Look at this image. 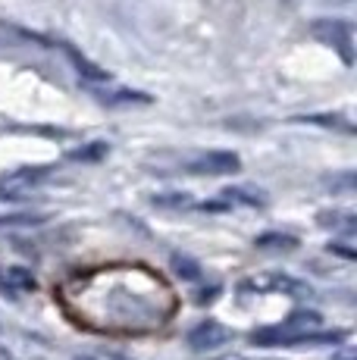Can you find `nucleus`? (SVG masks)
<instances>
[{
  "label": "nucleus",
  "instance_id": "obj_1",
  "mask_svg": "<svg viewBox=\"0 0 357 360\" xmlns=\"http://www.w3.org/2000/svg\"><path fill=\"white\" fill-rule=\"evenodd\" d=\"M51 176H53V166H47V163L19 166V169L6 172V176L0 179V198L4 200H22V198H29L32 191H38Z\"/></svg>",
  "mask_w": 357,
  "mask_h": 360
},
{
  "label": "nucleus",
  "instance_id": "obj_2",
  "mask_svg": "<svg viewBox=\"0 0 357 360\" xmlns=\"http://www.w3.org/2000/svg\"><path fill=\"white\" fill-rule=\"evenodd\" d=\"M311 34H313V38H320L323 44L335 47V51H339V57L345 60L348 66L354 63V51H351V25H348L345 19H317V22H311Z\"/></svg>",
  "mask_w": 357,
  "mask_h": 360
},
{
  "label": "nucleus",
  "instance_id": "obj_3",
  "mask_svg": "<svg viewBox=\"0 0 357 360\" xmlns=\"http://www.w3.org/2000/svg\"><path fill=\"white\" fill-rule=\"evenodd\" d=\"M238 169H242V157L232 150H204L185 163V172H195V176H229Z\"/></svg>",
  "mask_w": 357,
  "mask_h": 360
},
{
  "label": "nucleus",
  "instance_id": "obj_4",
  "mask_svg": "<svg viewBox=\"0 0 357 360\" xmlns=\"http://www.w3.org/2000/svg\"><path fill=\"white\" fill-rule=\"evenodd\" d=\"M219 200L226 207H266V195L251 185H229L219 191Z\"/></svg>",
  "mask_w": 357,
  "mask_h": 360
},
{
  "label": "nucleus",
  "instance_id": "obj_5",
  "mask_svg": "<svg viewBox=\"0 0 357 360\" xmlns=\"http://www.w3.org/2000/svg\"><path fill=\"white\" fill-rule=\"evenodd\" d=\"M60 47H63V53L70 57V63L75 66V72H79L85 82H91V85H100V82H110V79H113V75H110L107 69H100L98 63H91V60H88L85 53L75 51L72 44H60Z\"/></svg>",
  "mask_w": 357,
  "mask_h": 360
},
{
  "label": "nucleus",
  "instance_id": "obj_6",
  "mask_svg": "<svg viewBox=\"0 0 357 360\" xmlns=\"http://www.w3.org/2000/svg\"><path fill=\"white\" fill-rule=\"evenodd\" d=\"M0 38H6L10 44H38V47H53L51 38L38 32H29L22 25H13V22H0Z\"/></svg>",
  "mask_w": 357,
  "mask_h": 360
},
{
  "label": "nucleus",
  "instance_id": "obj_7",
  "mask_svg": "<svg viewBox=\"0 0 357 360\" xmlns=\"http://www.w3.org/2000/svg\"><path fill=\"white\" fill-rule=\"evenodd\" d=\"M98 101L107 103V107H126V103H150V94L119 88V91H98Z\"/></svg>",
  "mask_w": 357,
  "mask_h": 360
},
{
  "label": "nucleus",
  "instance_id": "obj_8",
  "mask_svg": "<svg viewBox=\"0 0 357 360\" xmlns=\"http://www.w3.org/2000/svg\"><path fill=\"white\" fill-rule=\"evenodd\" d=\"M107 154H110V144L107 141H91V144H82V148L66 150V157L75 160V163H98V160H104Z\"/></svg>",
  "mask_w": 357,
  "mask_h": 360
},
{
  "label": "nucleus",
  "instance_id": "obj_9",
  "mask_svg": "<svg viewBox=\"0 0 357 360\" xmlns=\"http://www.w3.org/2000/svg\"><path fill=\"white\" fill-rule=\"evenodd\" d=\"M150 204L167 207V210H188V207H195V198L188 191H163V195L150 198Z\"/></svg>",
  "mask_w": 357,
  "mask_h": 360
},
{
  "label": "nucleus",
  "instance_id": "obj_10",
  "mask_svg": "<svg viewBox=\"0 0 357 360\" xmlns=\"http://www.w3.org/2000/svg\"><path fill=\"white\" fill-rule=\"evenodd\" d=\"M301 122H311V126H326V129H339V131H351V122H342V116H298Z\"/></svg>",
  "mask_w": 357,
  "mask_h": 360
},
{
  "label": "nucleus",
  "instance_id": "obj_11",
  "mask_svg": "<svg viewBox=\"0 0 357 360\" xmlns=\"http://www.w3.org/2000/svg\"><path fill=\"white\" fill-rule=\"evenodd\" d=\"M298 238L294 235H283V232H266L257 238V248H294Z\"/></svg>",
  "mask_w": 357,
  "mask_h": 360
},
{
  "label": "nucleus",
  "instance_id": "obj_12",
  "mask_svg": "<svg viewBox=\"0 0 357 360\" xmlns=\"http://www.w3.org/2000/svg\"><path fill=\"white\" fill-rule=\"evenodd\" d=\"M326 185L332 188V195H354V172H342V176L326 179Z\"/></svg>",
  "mask_w": 357,
  "mask_h": 360
},
{
  "label": "nucleus",
  "instance_id": "obj_13",
  "mask_svg": "<svg viewBox=\"0 0 357 360\" xmlns=\"http://www.w3.org/2000/svg\"><path fill=\"white\" fill-rule=\"evenodd\" d=\"M173 266L178 269V276H185V279H197V263L188 260V257H176Z\"/></svg>",
  "mask_w": 357,
  "mask_h": 360
},
{
  "label": "nucleus",
  "instance_id": "obj_14",
  "mask_svg": "<svg viewBox=\"0 0 357 360\" xmlns=\"http://www.w3.org/2000/svg\"><path fill=\"white\" fill-rule=\"evenodd\" d=\"M10 279L16 282V285H22V288H35V279H32L29 273H22V269H10Z\"/></svg>",
  "mask_w": 357,
  "mask_h": 360
},
{
  "label": "nucleus",
  "instance_id": "obj_15",
  "mask_svg": "<svg viewBox=\"0 0 357 360\" xmlns=\"http://www.w3.org/2000/svg\"><path fill=\"white\" fill-rule=\"evenodd\" d=\"M0 223H41V217H0Z\"/></svg>",
  "mask_w": 357,
  "mask_h": 360
}]
</instances>
